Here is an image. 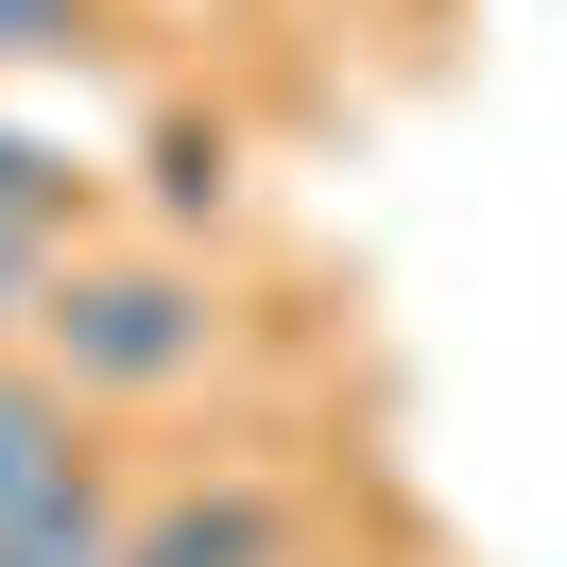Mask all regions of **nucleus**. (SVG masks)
<instances>
[{
    "mask_svg": "<svg viewBox=\"0 0 567 567\" xmlns=\"http://www.w3.org/2000/svg\"><path fill=\"white\" fill-rule=\"evenodd\" d=\"M18 361H35L70 413H155V395H189L224 361V276L173 258V241H86L70 276L35 292Z\"/></svg>",
    "mask_w": 567,
    "mask_h": 567,
    "instance_id": "nucleus-1",
    "label": "nucleus"
},
{
    "mask_svg": "<svg viewBox=\"0 0 567 567\" xmlns=\"http://www.w3.org/2000/svg\"><path fill=\"white\" fill-rule=\"evenodd\" d=\"M0 361H18V327H0Z\"/></svg>",
    "mask_w": 567,
    "mask_h": 567,
    "instance_id": "nucleus-7",
    "label": "nucleus"
},
{
    "mask_svg": "<svg viewBox=\"0 0 567 567\" xmlns=\"http://www.w3.org/2000/svg\"><path fill=\"white\" fill-rule=\"evenodd\" d=\"M86 207H104V173H86L70 138H35V121H0V241L86 258Z\"/></svg>",
    "mask_w": 567,
    "mask_h": 567,
    "instance_id": "nucleus-3",
    "label": "nucleus"
},
{
    "mask_svg": "<svg viewBox=\"0 0 567 567\" xmlns=\"http://www.w3.org/2000/svg\"><path fill=\"white\" fill-rule=\"evenodd\" d=\"M104 52V0H0V70H70Z\"/></svg>",
    "mask_w": 567,
    "mask_h": 567,
    "instance_id": "nucleus-6",
    "label": "nucleus"
},
{
    "mask_svg": "<svg viewBox=\"0 0 567 567\" xmlns=\"http://www.w3.org/2000/svg\"><path fill=\"white\" fill-rule=\"evenodd\" d=\"M121 567H310V516H292V482L224 464V482L138 498V516H121Z\"/></svg>",
    "mask_w": 567,
    "mask_h": 567,
    "instance_id": "nucleus-2",
    "label": "nucleus"
},
{
    "mask_svg": "<svg viewBox=\"0 0 567 567\" xmlns=\"http://www.w3.org/2000/svg\"><path fill=\"white\" fill-rule=\"evenodd\" d=\"M70 464H86V413H70V395L35 379V361H0V533L35 516V498L70 482Z\"/></svg>",
    "mask_w": 567,
    "mask_h": 567,
    "instance_id": "nucleus-4",
    "label": "nucleus"
},
{
    "mask_svg": "<svg viewBox=\"0 0 567 567\" xmlns=\"http://www.w3.org/2000/svg\"><path fill=\"white\" fill-rule=\"evenodd\" d=\"M138 207L173 224V241H189V224H224V207H241V138H224V121H155V155H138Z\"/></svg>",
    "mask_w": 567,
    "mask_h": 567,
    "instance_id": "nucleus-5",
    "label": "nucleus"
}]
</instances>
